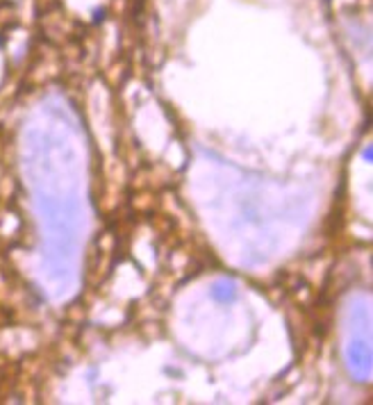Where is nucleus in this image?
<instances>
[{"mask_svg":"<svg viewBox=\"0 0 373 405\" xmlns=\"http://www.w3.org/2000/svg\"><path fill=\"white\" fill-rule=\"evenodd\" d=\"M212 296H214L216 300H221V303H230V300L237 298V292L232 289V285L221 282V285H216L214 289H212Z\"/></svg>","mask_w":373,"mask_h":405,"instance_id":"1","label":"nucleus"}]
</instances>
